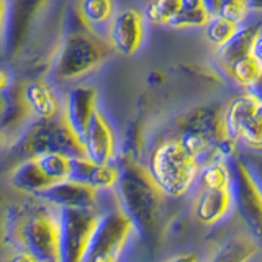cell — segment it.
Wrapping results in <instances>:
<instances>
[{
    "mask_svg": "<svg viewBox=\"0 0 262 262\" xmlns=\"http://www.w3.org/2000/svg\"><path fill=\"white\" fill-rule=\"evenodd\" d=\"M2 241L39 262H61V211L38 196L12 203L4 216Z\"/></svg>",
    "mask_w": 262,
    "mask_h": 262,
    "instance_id": "1",
    "label": "cell"
},
{
    "mask_svg": "<svg viewBox=\"0 0 262 262\" xmlns=\"http://www.w3.org/2000/svg\"><path fill=\"white\" fill-rule=\"evenodd\" d=\"M120 164V180L115 188L123 211L138 229V237L146 246H158L166 231L164 213L167 196L156 185L149 170L138 158L123 156Z\"/></svg>",
    "mask_w": 262,
    "mask_h": 262,
    "instance_id": "2",
    "label": "cell"
},
{
    "mask_svg": "<svg viewBox=\"0 0 262 262\" xmlns=\"http://www.w3.org/2000/svg\"><path fill=\"white\" fill-rule=\"evenodd\" d=\"M180 144L205 166L216 159H233L239 152L228 136L223 121V106L216 103L199 105L187 110L176 120L174 135Z\"/></svg>",
    "mask_w": 262,
    "mask_h": 262,
    "instance_id": "3",
    "label": "cell"
},
{
    "mask_svg": "<svg viewBox=\"0 0 262 262\" xmlns=\"http://www.w3.org/2000/svg\"><path fill=\"white\" fill-rule=\"evenodd\" d=\"M108 39L82 20L79 10L74 12L72 25L54 57L53 76L61 82L76 80L97 71L113 54Z\"/></svg>",
    "mask_w": 262,
    "mask_h": 262,
    "instance_id": "4",
    "label": "cell"
},
{
    "mask_svg": "<svg viewBox=\"0 0 262 262\" xmlns=\"http://www.w3.org/2000/svg\"><path fill=\"white\" fill-rule=\"evenodd\" d=\"M146 167L167 199H182L192 193L202 169L200 162L172 135L152 147Z\"/></svg>",
    "mask_w": 262,
    "mask_h": 262,
    "instance_id": "5",
    "label": "cell"
},
{
    "mask_svg": "<svg viewBox=\"0 0 262 262\" xmlns=\"http://www.w3.org/2000/svg\"><path fill=\"white\" fill-rule=\"evenodd\" d=\"M100 211V220L85 262H121L129 244L138 236V229L120 207L118 199L108 208Z\"/></svg>",
    "mask_w": 262,
    "mask_h": 262,
    "instance_id": "6",
    "label": "cell"
},
{
    "mask_svg": "<svg viewBox=\"0 0 262 262\" xmlns=\"http://www.w3.org/2000/svg\"><path fill=\"white\" fill-rule=\"evenodd\" d=\"M72 158L61 152H46L25 158L8 177L12 188L28 196H38L53 185L71 177Z\"/></svg>",
    "mask_w": 262,
    "mask_h": 262,
    "instance_id": "7",
    "label": "cell"
},
{
    "mask_svg": "<svg viewBox=\"0 0 262 262\" xmlns=\"http://www.w3.org/2000/svg\"><path fill=\"white\" fill-rule=\"evenodd\" d=\"M15 147L25 158L46 152H61L71 156V158H84L85 156L82 139L71 129L61 115L53 120L33 121L23 131Z\"/></svg>",
    "mask_w": 262,
    "mask_h": 262,
    "instance_id": "8",
    "label": "cell"
},
{
    "mask_svg": "<svg viewBox=\"0 0 262 262\" xmlns=\"http://www.w3.org/2000/svg\"><path fill=\"white\" fill-rule=\"evenodd\" d=\"M228 136L248 152H262V103L249 90L234 95L223 106Z\"/></svg>",
    "mask_w": 262,
    "mask_h": 262,
    "instance_id": "9",
    "label": "cell"
},
{
    "mask_svg": "<svg viewBox=\"0 0 262 262\" xmlns=\"http://www.w3.org/2000/svg\"><path fill=\"white\" fill-rule=\"evenodd\" d=\"M233 170V199H234V211L239 215L248 234L252 236L262 248V192L251 172L246 167L237 152L231 159Z\"/></svg>",
    "mask_w": 262,
    "mask_h": 262,
    "instance_id": "10",
    "label": "cell"
},
{
    "mask_svg": "<svg viewBox=\"0 0 262 262\" xmlns=\"http://www.w3.org/2000/svg\"><path fill=\"white\" fill-rule=\"evenodd\" d=\"M61 211V262H85L100 220L98 208H68Z\"/></svg>",
    "mask_w": 262,
    "mask_h": 262,
    "instance_id": "11",
    "label": "cell"
},
{
    "mask_svg": "<svg viewBox=\"0 0 262 262\" xmlns=\"http://www.w3.org/2000/svg\"><path fill=\"white\" fill-rule=\"evenodd\" d=\"M146 38V16L136 7L117 10L106 27V39L113 51L121 56H133Z\"/></svg>",
    "mask_w": 262,
    "mask_h": 262,
    "instance_id": "12",
    "label": "cell"
},
{
    "mask_svg": "<svg viewBox=\"0 0 262 262\" xmlns=\"http://www.w3.org/2000/svg\"><path fill=\"white\" fill-rule=\"evenodd\" d=\"M192 216L203 226H216L234 211L231 188H203L192 190Z\"/></svg>",
    "mask_w": 262,
    "mask_h": 262,
    "instance_id": "13",
    "label": "cell"
},
{
    "mask_svg": "<svg viewBox=\"0 0 262 262\" xmlns=\"http://www.w3.org/2000/svg\"><path fill=\"white\" fill-rule=\"evenodd\" d=\"M85 158L97 164L117 162L118 158V138L110 120L102 110H97L90 120L85 133L82 135Z\"/></svg>",
    "mask_w": 262,
    "mask_h": 262,
    "instance_id": "14",
    "label": "cell"
},
{
    "mask_svg": "<svg viewBox=\"0 0 262 262\" xmlns=\"http://www.w3.org/2000/svg\"><path fill=\"white\" fill-rule=\"evenodd\" d=\"M38 199L48 202L57 210L68 208H98L100 210V199L102 193L79 180H62V182L53 185L46 192L39 193Z\"/></svg>",
    "mask_w": 262,
    "mask_h": 262,
    "instance_id": "15",
    "label": "cell"
},
{
    "mask_svg": "<svg viewBox=\"0 0 262 262\" xmlns=\"http://www.w3.org/2000/svg\"><path fill=\"white\" fill-rule=\"evenodd\" d=\"M98 110V90L94 85H77L71 89L62 102L61 117L80 139L90 120Z\"/></svg>",
    "mask_w": 262,
    "mask_h": 262,
    "instance_id": "16",
    "label": "cell"
},
{
    "mask_svg": "<svg viewBox=\"0 0 262 262\" xmlns=\"http://www.w3.org/2000/svg\"><path fill=\"white\" fill-rule=\"evenodd\" d=\"M48 0H8L5 54H13L27 41L33 21Z\"/></svg>",
    "mask_w": 262,
    "mask_h": 262,
    "instance_id": "17",
    "label": "cell"
},
{
    "mask_svg": "<svg viewBox=\"0 0 262 262\" xmlns=\"http://www.w3.org/2000/svg\"><path fill=\"white\" fill-rule=\"evenodd\" d=\"M72 180L85 182L97 188L98 192H113L120 180V164H97L89 158H72L71 177Z\"/></svg>",
    "mask_w": 262,
    "mask_h": 262,
    "instance_id": "18",
    "label": "cell"
},
{
    "mask_svg": "<svg viewBox=\"0 0 262 262\" xmlns=\"http://www.w3.org/2000/svg\"><path fill=\"white\" fill-rule=\"evenodd\" d=\"M23 97L36 120H53L62 113V102L49 82L38 79L23 84Z\"/></svg>",
    "mask_w": 262,
    "mask_h": 262,
    "instance_id": "19",
    "label": "cell"
},
{
    "mask_svg": "<svg viewBox=\"0 0 262 262\" xmlns=\"http://www.w3.org/2000/svg\"><path fill=\"white\" fill-rule=\"evenodd\" d=\"M260 252L259 243L248 233H236L221 241L205 262H252Z\"/></svg>",
    "mask_w": 262,
    "mask_h": 262,
    "instance_id": "20",
    "label": "cell"
},
{
    "mask_svg": "<svg viewBox=\"0 0 262 262\" xmlns=\"http://www.w3.org/2000/svg\"><path fill=\"white\" fill-rule=\"evenodd\" d=\"M262 28V23H244L239 27L236 35L228 41V43L215 51V64L216 68H223V66L233 62L234 59L246 54H251V48L254 43V38Z\"/></svg>",
    "mask_w": 262,
    "mask_h": 262,
    "instance_id": "21",
    "label": "cell"
},
{
    "mask_svg": "<svg viewBox=\"0 0 262 262\" xmlns=\"http://www.w3.org/2000/svg\"><path fill=\"white\" fill-rule=\"evenodd\" d=\"M220 71L243 90H249L262 76V66L254 59L252 54L237 57L233 62L220 68Z\"/></svg>",
    "mask_w": 262,
    "mask_h": 262,
    "instance_id": "22",
    "label": "cell"
},
{
    "mask_svg": "<svg viewBox=\"0 0 262 262\" xmlns=\"http://www.w3.org/2000/svg\"><path fill=\"white\" fill-rule=\"evenodd\" d=\"M210 18L211 15L205 7L203 0H182L180 10L176 15V18L169 23V28L177 31L203 30Z\"/></svg>",
    "mask_w": 262,
    "mask_h": 262,
    "instance_id": "23",
    "label": "cell"
},
{
    "mask_svg": "<svg viewBox=\"0 0 262 262\" xmlns=\"http://www.w3.org/2000/svg\"><path fill=\"white\" fill-rule=\"evenodd\" d=\"M233 184V170L231 159H216L205 164L200 169L199 179L195 187L203 188H231Z\"/></svg>",
    "mask_w": 262,
    "mask_h": 262,
    "instance_id": "24",
    "label": "cell"
},
{
    "mask_svg": "<svg viewBox=\"0 0 262 262\" xmlns=\"http://www.w3.org/2000/svg\"><path fill=\"white\" fill-rule=\"evenodd\" d=\"M82 20L89 27H108L113 15L117 13L115 0H82L80 7L77 8Z\"/></svg>",
    "mask_w": 262,
    "mask_h": 262,
    "instance_id": "25",
    "label": "cell"
},
{
    "mask_svg": "<svg viewBox=\"0 0 262 262\" xmlns=\"http://www.w3.org/2000/svg\"><path fill=\"white\" fill-rule=\"evenodd\" d=\"M241 25H237L231 20L221 18V16H211L210 21L205 25V38L208 43L215 48V51H218L220 48H223L229 39H231Z\"/></svg>",
    "mask_w": 262,
    "mask_h": 262,
    "instance_id": "26",
    "label": "cell"
},
{
    "mask_svg": "<svg viewBox=\"0 0 262 262\" xmlns=\"http://www.w3.org/2000/svg\"><path fill=\"white\" fill-rule=\"evenodd\" d=\"M182 0H149L144 8L146 20L159 27H169L180 10Z\"/></svg>",
    "mask_w": 262,
    "mask_h": 262,
    "instance_id": "27",
    "label": "cell"
},
{
    "mask_svg": "<svg viewBox=\"0 0 262 262\" xmlns=\"http://www.w3.org/2000/svg\"><path fill=\"white\" fill-rule=\"evenodd\" d=\"M249 13H251V8H249L248 0H221L216 16L231 20L237 25H244L248 21Z\"/></svg>",
    "mask_w": 262,
    "mask_h": 262,
    "instance_id": "28",
    "label": "cell"
},
{
    "mask_svg": "<svg viewBox=\"0 0 262 262\" xmlns=\"http://www.w3.org/2000/svg\"><path fill=\"white\" fill-rule=\"evenodd\" d=\"M241 158L262 192V152H248L244 156L241 154Z\"/></svg>",
    "mask_w": 262,
    "mask_h": 262,
    "instance_id": "29",
    "label": "cell"
},
{
    "mask_svg": "<svg viewBox=\"0 0 262 262\" xmlns=\"http://www.w3.org/2000/svg\"><path fill=\"white\" fill-rule=\"evenodd\" d=\"M7 23H8V0H0V61L5 56Z\"/></svg>",
    "mask_w": 262,
    "mask_h": 262,
    "instance_id": "30",
    "label": "cell"
},
{
    "mask_svg": "<svg viewBox=\"0 0 262 262\" xmlns=\"http://www.w3.org/2000/svg\"><path fill=\"white\" fill-rule=\"evenodd\" d=\"M2 262H39L31 252L25 249H8Z\"/></svg>",
    "mask_w": 262,
    "mask_h": 262,
    "instance_id": "31",
    "label": "cell"
},
{
    "mask_svg": "<svg viewBox=\"0 0 262 262\" xmlns=\"http://www.w3.org/2000/svg\"><path fill=\"white\" fill-rule=\"evenodd\" d=\"M18 139H20V135L0 126V152L10 149V147H15L16 143H18Z\"/></svg>",
    "mask_w": 262,
    "mask_h": 262,
    "instance_id": "32",
    "label": "cell"
},
{
    "mask_svg": "<svg viewBox=\"0 0 262 262\" xmlns=\"http://www.w3.org/2000/svg\"><path fill=\"white\" fill-rule=\"evenodd\" d=\"M161 262H205V259L196 252H177Z\"/></svg>",
    "mask_w": 262,
    "mask_h": 262,
    "instance_id": "33",
    "label": "cell"
},
{
    "mask_svg": "<svg viewBox=\"0 0 262 262\" xmlns=\"http://www.w3.org/2000/svg\"><path fill=\"white\" fill-rule=\"evenodd\" d=\"M251 54L254 56V59H256L262 66V28L259 30L256 38H254V43H252V48H251Z\"/></svg>",
    "mask_w": 262,
    "mask_h": 262,
    "instance_id": "34",
    "label": "cell"
},
{
    "mask_svg": "<svg viewBox=\"0 0 262 262\" xmlns=\"http://www.w3.org/2000/svg\"><path fill=\"white\" fill-rule=\"evenodd\" d=\"M10 87V74L5 68H0V95H4Z\"/></svg>",
    "mask_w": 262,
    "mask_h": 262,
    "instance_id": "35",
    "label": "cell"
},
{
    "mask_svg": "<svg viewBox=\"0 0 262 262\" xmlns=\"http://www.w3.org/2000/svg\"><path fill=\"white\" fill-rule=\"evenodd\" d=\"M203 2H205V7H207V10L210 12L211 16L218 15V8H220L221 0H203Z\"/></svg>",
    "mask_w": 262,
    "mask_h": 262,
    "instance_id": "36",
    "label": "cell"
},
{
    "mask_svg": "<svg viewBox=\"0 0 262 262\" xmlns=\"http://www.w3.org/2000/svg\"><path fill=\"white\" fill-rule=\"evenodd\" d=\"M249 92L252 94V95H256L259 100H260V103H262V76H260V79L254 84L251 89H249Z\"/></svg>",
    "mask_w": 262,
    "mask_h": 262,
    "instance_id": "37",
    "label": "cell"
},
{
    "mask_svg": "<svg viewBox=\"0 0 262 262\" xmlns=\"http://www.w3.org/2000/svg\"><path fill=\"white\" fill-rule=\"evenodd\" d=\"M249 8L254 12H262V0H248Z\"/></svg>",
    "mask_w": 262,
    "mask_h": 262,
    "instance_id": "38",
    "label": "cell"
},
{
    "mask_svg": "<svg viewBox=\"0 0 262 262\" xmlns=\"http://www.w3.org/2000/svg\"><path fill=\"white\" fill-rule=\"evenodd\" d=\"M5 110H7V97L5 95H0V120H2Z\"/></svg>",
    "mask_w": 262,
    "mask_h": 262,
    "instance_id": "39",
    "label": "cell"
}]
</instances>
